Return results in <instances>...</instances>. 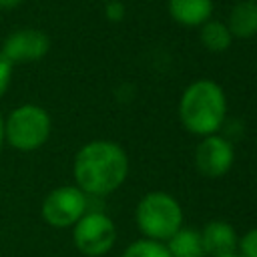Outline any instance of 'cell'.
I'll return each mask as SVG.
<instances>
[{"mask_svg": "<svg viewBox=\"0 0 257 257\" xmlns=\"http://www.w3.org/2000/svg\"><path fill=\"white\" fill-rule=\"evenodd\" d=\"M72 175L84 195L104 197L126 181L128 157L124 149L112 141H90L74 155Z\"/></svg>", "mask_w": 257, "mask_h": 257, "instance_id": "obj_1", "label": "cell"}, {"mask_svg": "<svg viewBox=\"0 0 257 257\" xmlns=\"http://www.w3.org/2000/svg\"><path fill=\"white\" fill-rule=\"evenodd\" d=\"M227 116V96L223 88L209 78L191 82L179 100V118L183 126L197 137L217 135Z\"/></svg>", "mask_w": 257, "mask_h": 257, "instance_id": "obj_2", "label": "cell"}, {"mask_svg": "<svg viewBox=\"0 0 257 257\" xmlns=\"http://www.w3.org/2000/svg\"><path fill=\"white\" fill-rule=\"evenodd\" d=\"M135 219L145 239L165 243L183 227V209L173 195L165 191H153L141 197Z\"/></svg>", "mask_w": 257, "mask_h": 257, "instance_id": "obj_3", "label": "cell"}, {"mask_svg": "<svg viewBox=\"0 0 257 257\" xmlns=\"http://www.w3.org/2000/svg\"><path fill=\"white\" fill-rule=\"evenodd\" d=\"M52 131L50 114L34 102L16 106L4 120V143L16 151H36L40 149Z\"/></svg>", "mask_w": 257, "mask_h": 257, "instance_id": "obj_4", "label": "cell"}, {"mask_svg": "<svg viewBox=\"0 0 257 257\" xmlns=\"http://www.w3.org/2000/svg\"><path fill=\"white\" fill-rule=\"evenodd\" d=\"M72 227V241L86 257L106 255L116 241V227L102 211H86Z\"/></svg>", "mask_w": 257, "mask_h": 257, "instance_id": "obj_5", "label": "cell"}, {"mask_svg": "<svg viewBox=\"0 0 257 257\" xmlns=\"http://www.w3.org/2000/svg\"><path fill=\"white\" fill-rule=\"evenodd\" d=\"M88 211V195H84L76 185H62L52 189L40 207L42 219L56 229L72 227Z\"/></svg>", "mask_w": 257, "mask_h": 257, "instance_id": "obj_6", "label": "cell"}, {"mask_svg": "<svg viewBox=\"0 0 257 257\" xmlns=\"http://www.w3.org/2000/svg\"><path fill=\"white\" fill-rule=\"evenodd\" d=\"M50 50V38L44 30L38 28H20L10 32L0 46L4 58L14 64H28L42 60Z\"/></svg>", "mask_w": 257, "mask_h": 257, "instance_id": "obj_7", "label": "cell"}, {"mask_svg": "<svg viewBox=\"0 0 257 257\" xmlns=\"http://www.w3.org/2000/svg\"><path fill=\"white\" fill-rule=\"evenodd\" d=\"M233 145L221 135L203 137L195 149V167L205 177H223L233 167Z\"/></svg>", "mask_w": 257, "mask_h": 257, "instance_id": "obj_8", "label": "cell"}, {"mask_svg": "<svg viewBox=\"0 0 257 257\" xmlns=\"http://www.w3.org/2000/svg\"><path fill=\"white\" fill-rule=\"evenodd\" d=\"M199 235H201L205 255L221 257V255L237 253V245H239L237 231L233 229V225L225 221H209L199 231Z\"/></svg>", "mask_w": 257, "mask_h": 257, "instance_id": "obj_9", "label": "cell"}, {"mask_svg": "<svg viewBox=\"0 0 257 257\" xmlns=\"http://www.w3.org/2000/svg\"><path fill=\"white\" fill-rule=\"evenodd\" d=\"M167 8L177 24L193 28L203 26L207 20H211L213 0H169Z\"/></svg>", "mask_w": 257, "mask_h": 257, "instance_id": "obj_10", "label": "cell"}, {"mask_svg": "<svg viewBox=\"0 0 257 257\" xmlns=\"http://www.w3.org/2000/svg\"><path fill=\"white\" fill-rule=\"evenodd\" d=\"M227 28L233 38H253L257 34V2L253 0H241L237 2L227 20Z\"/></svg>", "mask_w": 257, "mask_h": 257, "instance_id": "obj_11", "label": "cell"}, {"mask_svg": "<svg viewBox=\"0 0 257 257\" xmlns=\"http://www.w3.org/2000/svg\"><path fill=\"white\" fill-rule=\"evenodd\" d=\"M167 249H169L171 257H205L199 231L189 229V227H181L167 241Z\"/></svg>", "mask_w": 257, "mask_h": 257, "instance_id": "obj_12", "label": "cell"}, {"mask_svg": "<svg viewBox=\"0 0 257 257\" xmlns=\"http://www.w3.org/2000/svg\"><path fill=\"white\" fill-rule=\"evenodd\" d=\"M199 28H201V32H199L201 44L211 52H225L233 42V36L229 32L227 24L221 20H207Z\"/></svg>", "mask_w": 257, "mask_h": 257, "instance_id": "obj_13", "label": "cell"}, {"mask_svg": "<svg viewBox=\"0 0 257 257\" xmlns=\"http://www.w3.org/2000/svg\"><path fill=\"white\" fill-rule=\"evenodd\" d=\"M120 257H171L169 249L165 243L161 241H153V239H139L135 243H131Z\"/></svg>", "mask_w": 257, "mask_h": 257, "instance_id": "obj_14", "label": "cell"}, {"mask_svg": "<svg viewBox=\"0 0 257 257\" xmlns=\"http://www.w3.org/2000/svg\"><path fill=\"white\" fill-rule=\"evenodd\" d=\"M237 255L239 257H257V227L249 229L237 245Z\"/></svg>", "mask_w": 257, "mask_h": 257, "instance_id": "obj_15", "label": "cell"}, {"mask_svg": "<svg viewBox=\"0 0 257 257\" xmlns=\"http://www.w3.org/2000/svg\"><path fill=\"white\" fill-rule=\"evenodd\" d=\"M12 64L4 58V54L0 52V98L6 94V90H8V86H10V82H12Z\"/></svg>", "mask_w": 257, "mask_h": 257, "instance_id": "obj_16", "label": "cell"}, {"mask_svg": "<svg viewBox=\"0 0 257 257\" xmlns=\"http://www.w3.org/2000/svg\"><path fill=\"white\" fill-rule=\"evenodd\" d=\"M126 10H124V4L120 0H106V6H104V16L110 20V22H120L124 18Z\"/></svg>", "mask_w": 257, "mask_h": 257, "instance_id": "obj_17", "label": "cell"}, {"mask_svg": "<svg viewBox=\"0 0 257 257\" xmlns=\"http://www.w3.org/2000/svg\"><path fill=\"white\" fill-rule=\"evenodd\" d=\"M22 2H24V0H0V12H2V10H14V8H18Z\"/></svg>", "mask_w": 257, "mask_h": 257, "instance_id": "obj_18", "label": "cell"}, {"mask_svg": "<svg viewBox=\"0 0 257 257\" xmlns=\"http://www.w3.org/2000/svg\"><path fill=\"white\" fill-rule=\"evenodd\" d=\"M2 147H4V118L0 114V151H2Z\"/></svg>", "mask_w": 257, "mask_h": 257, "instance_id": "obj_19", "label": "cell"}, {"mask_svg": "<svg viewBox=\"0 0 257 257\" xmlns=\"http://www.w3.org/2000/svg\"><path fill=\"white\" fill-rule=\"evenodd\" d=\"M221 257H239L237 253H229V255H221Z\"/></svg>", "mask_w": 257, "mask_h": 257, "instance_id": "obj_20", "label": "cell"}, {"mask_svg": "<svg viewBox=\"0 0 257 257\" xmlns=\"http://www.w3.org/2000/svg\"><path fill=\"white\" fill-rule=\"evenodd\" d=\"M253 2H257V0H253Z\"/></svg>", "mask_w": 257, "mask_h": 257, "instance_id": "obj_21", "label": "cell"}]
</instances>
